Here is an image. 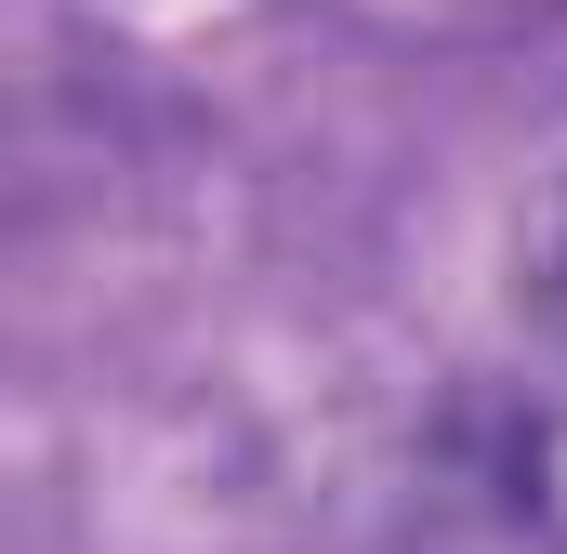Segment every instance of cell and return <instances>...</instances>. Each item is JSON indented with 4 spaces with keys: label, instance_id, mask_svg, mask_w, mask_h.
<instances>
[{
    "label": "cell",
    "instance_id": "cell-1",
    "mask_svg": "<svg viewBox=\"0 0 567 554\" xmlns=\"http://www.w3.org/2000/svg\"><path fill=\"white\" fill-rule=\"evenodd\" d=\"M542 304H555V317H567V238H555V252H542Z\"/></svg>",
    "mask_w": 567,
    "mask_h": 554
}]
</instances>
